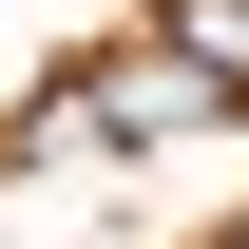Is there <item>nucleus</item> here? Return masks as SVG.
Returning a JSON list of instances; mask_svg holds the SVG:
<instances>
[{
	"instance_id": "1",
	"label": "nucleus",
	"mask_w": 249,
	"mask_h": 249,
	"mask_svg": "<svg viewBox=\"0 0 249 249\" xmlns=\"http://www.w3.org/2000/svg\"><path fill=\"white\" fill-rule=\"evenodd\" d=\"M173 115H211V96H192V77L154 58V38H134V58H96V77H77V134H173Z\"/></svg>"
},
{
	"instance_id": "2",
	"label": "nucleus",
	"mask_w": 249,
	"mask_h": 249,
	"mask_svg": "<svg viewBox=\"0 0 249 249\" xmlns=\"http://www.w3.org/2000/svg\"><path fill=\"white\" fill-rule=\"evenodd\" d=\"M154 58L211 96V115H249V0H173V19H154Z\"/></svg>"
}]
</instances>
